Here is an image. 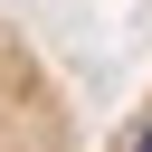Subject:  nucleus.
Listing matches in <instances>:
<instances>
[{
	"label": "nucleus",
	"mask_w": 152,
	"mask_h": 152,
	"mask_svg": "<svg viewBox=\"0 0 152 152\" xmlns=\"http://www.w3.org/2000/svg\"><path fill=\"white\" fill-rule=\"evenodd\" d=\"M133 152H152V124H142V133H133Z\"/></svg>",
	"instance_id": "nucleus-1"
}]
</instances>
